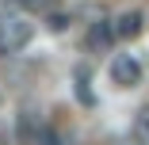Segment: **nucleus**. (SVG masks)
<instances>
[{
  "label": "nucleus",
  "instance_id": "1",
  "mask_svg": "<svg viewBox=\"0 0 149 145\" xmlns=\"http://www.w3.org/2000/svg\"><path fill=\"white\" fill-rule=\"evenodd\" d=\"M31 35H35V23L27 19V15H19V12H4V15H0V57L19 53L27 42H31Z\"/></svg>",
  "mask_w": 149,
  "mask_h": 145
},
{
  "label": "nucleus",
  "instance_id": "2",
  "mask_svg": "<svg viewBox=\"0 0 149 145\" xmlns=\"http://www.w3.org/2000/svg\"><path fill=\"white\" fill-rule=\"evenodd\" d=\"M107 73H111V84H118V88H138L141 76H145V65H141V57L134 50H123V53L111 57Z\"/></svg>",
  "mask_w": 149,
  "mask_h": 145
},
{
  "label": "nucleus",
  "instance_id": "3",
  "mask_svg": "<svg viewBox=\"0 0 149 145\" xmlns=\"http://www.w3.org/2000/svg\"><path fill=\"white\" fill-rule=\"evenodd\" d=\"M115 38H118L115 35V19H96L92 31H88V50H92V53H107Z\"/></svg>",
  "mask_w": 149,
  "mask_h": 145
},
{
  "label": "nucleus",
  "instance_id": "4",
  "mask_svg": "<svg viewBox=\"0 0 149 145\" xmlns=\"http://www.w3.org/2000/svg\"><path fill=\"white\" fill-rule=\"evenodd\" d=\"M141 27H145V15L134 8V12H123V15L115 19V35L130 42V38H138V35H141Z\"/></svg>",
  "mask_w": 149,
  "mask_h": 145
},
{
  "label": "nucleus",
  "instance_id": "5",
  "mask_svg": "<svg viewBox=\"0 0 149 145\" xmlns=\"http://www.w3.org/2000/svg\"><path fill=\"white\" fill-rule=\"evenodd\" d=\"M134 145H149V103L134 114Z\"/></svg>",
  "mask_w": 149,
  "mask_h": 145
},
{
  "label": "nucleus",
  "instance_id": "6",
  "mask_svg": "<svg viewBox=\"0 0 149 145\" xmlns=\"http://www.w3.org/2000/svg\"><path fill=\"white\" fill-rule=\"evenodd\" d=\"M88 80H92L88 65H77V96H80V103H84V107H92L96 99H92V88H88Z\"/></svg>",
  "mask_w": 149,
  "mask_h": 145
},
{
  "label": "nucleus",
  "instance_id": "7",
  "mask_svg": "<svg viewBox=\"0 0 149 145\" xmlns=\"http://www.w3.org/2000/svg\"><path fill=\"white\" fill-rule=\"evenodd\" d=\"M19 8H27V12H50L54 8V0H15Z\"/></svg>",
  "mask_w": 149,
  "mask_h": 145
},
{
  "label": "nucleus",
  "instance_id": "8",
  "mask_svg": "<svg viewBox=\"0 0 149 145\" xmlns=\"http://www.w3.org/2000/svg\"><path fill=\"white\" fill-rule=\"evenodd\" d=\"M65 23H69L65 15H50V31H65Z\"/></svg>",
  "mask_w": 149,
  "mask_h": 145
}]
</instances>
